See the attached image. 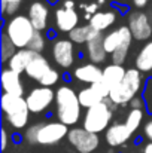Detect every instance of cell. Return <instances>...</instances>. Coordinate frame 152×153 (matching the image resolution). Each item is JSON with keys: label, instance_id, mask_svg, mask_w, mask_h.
Listing matches in <instances>:
<instances>
[{"label": "cell", "instance_id": "obj_1", "mask_svg": "<svg viewBox=\"0 0 152 153\" xmlns=\"http://www.w3.org/2000/svg\"><path fill=\"white\" fill-rule=\"evenodd\" d=\"M55 116L57 120L67 126L76 125L82 116V105L75 89L69 85H60L55 91Z\"/></svg>", "mask_w": 152, "mask_h": 153}, {"label": "cell", "instance_id": "obj_2", "mask_svg": "<svg viewBox=\"0 0 152 153\" xmlns=\"http://www.w3.org/2000/svg\"><path fill=\"white\" fill-rule=\"evenodd\" d=\"M69 126L60 120L40 122L28 126L24 132V140L30 144L54 146L69 135Z\"/></svg>", "mask_w": 152, "mask_h": 153}, {"label": "cell", "instance_id": "obj_3", "mask_svg": "<svg viewBox=\"0 0 152 153\" xmlns=\"http://www.w3.org/2000/svg\"><path fill=\"white\" fill-rule=\"evenodd\" d=\"M142 83H143L142 71L137 68H128L124 80L118 86L110 89V95L107 100L115 105L130 104V101L134 97H137L139 91L142 89Z\"/></svg>", "mask_w": 152, "mask_h": 153}, {"label": "cell", "instance_id": "obj_4", "mask_svg": "<svg viewBox=\"0 0 152 153\" xmlns=\"http://www.w3.org/2000/svg\"><path fill=\"white\" fill-rule=\"evenodd\" d=\"M36 31L37 30L31 24L30 18L27 15H21V13L9 18L4 25V30H3V33L7 34V37L13 42V45L18 49L28 48Z\"/></svg>", "mask_w": 152, "mask_h": 153}, {"label": "cell", "instance_id": "obj_5", "mask_svg": "<svg viewBox=\"0 0 152 153\" xmlns=\"http://www.w3.org/2000/svg\"><path fill=\"white\" fill-rule=\"evenodd\" d=\"M115 107L116 105L112 104L109 100H104L103 102L91 108H87L84 119H82V128L94 134L106 132V129L110 126Z\"/></svg>", "mask_w": 152, "mask_h": 153}, {"label": "cell", "instance_id": "obj_6", "mask_svg": "<svg viewBox=\"0 0 152 153\" xmlns=\"http://www.w3.org/2000/svg\"><path fill=\"white\" fill-rule=\"evenodd\" d=\"M69 143L79 153H94L100 146L99 134L90 132L85 128H72L67 135Z\"/></svg>", "mask_w": 152, "mask_h": 153}, {"label": "cell", "instance_id": "obj_7", "mask_svg": "<svg viewBox=\"0 0 152 153\" xmlns=\"http://www.w3.org/2000/svg\"><path fill=\"white\" fill-rule=\"evenodd\" d=\"M25 100L30 113L39 114L48 110L52 102H55V91L48 86H36L25 95Z\"/></svg>", "mask_w": 152, "mask_h": 153}, {"label": "cell", "instance_id": "obj_8", "mask_svg": "<svg viewBox=\"0 0 152 153\" xmlns=\"http://www.w3.org/2000/svg\"><path fill=\"white\" fill-rule=\"evenodd\" d=\"M127 25L133 34V39H136V40H148L152 36L151 18L143 10H133L128 15Z\"/></svg>", "mask_w": 152, "mask_h": 153}, {"label": "cell", "instance_id": "obj_9", "mask_svg": "<svg viewBox=\"0 0 152 153\" xmlns=\"http://www.w3.org/2000/svg\"><path fill=\"white\" fill-rule=\"evenodd\" d=\"M52 59L61 68H70L75 64V43L70 39H57L52 43Z\"/></svg>", "mask_w": 152, "mask_h": 153}, {"label": "cell", "instance_id": "obj_10", "mask_svg": "<svg viewBox=\"0 0 152 153\" xmlns=\"http://www.w3.org/2000/svg\"><path fill=\"white\" fill-rule=\"evenodd\" d=\"M54 25L57 31L69 34L79 25V13L76 12V9H66L61 6L54 12Z\"/></svg>", "mask_w": 152, "mask_h": 153}, {"label": "cell", "instance_id": "obj_11", "mask_svg": "<svg viewBox=\"0 0 152 153\" xmlns=\"http://www.w3.org/2000/svg\"><path fill=\"white\" fill-rule=\"evenodd\" d=\"M133 40V34L128 28V25H121L106 34H103V43H104V49L109 55H112L119 46H122L125 42Z\"/></svg>", "mask_w": 152, "mask_h": 153}, {"label": "cell", "instance_id": "obj_12", "mask_svg": "<svg viewBox=\"0 0 152 153\" xmlns=\"http://www.w3.org/2000/svg\"><path fill=\"white\" fill-rule=\"evenodd\" d=\"M0 107H1L4 117L22 114V113H30L28 105H27V100L22 95H12V94L3 92L1 97H0Z\"/></svg>", "mask_w": 152, "mask_h": 153}, {"label": "cell", "instance_id": "obj_13", "mask_svg": "<svg viewBox=\"0 0 152 153\" xmlns=\"http://www.w3.org/2000/svg\"><path fill=\"white\" fill-rule=\"evenodd\" d=\"M133 132L130 131V128L125 125V123H119V122H115L112 123L106 132H104V138H106V143L110 146V147H119V146H124L130 138H131Z\"/></svg>", "mask_w": 152, "mask_h": 153}, {"label": "cell", "instance_id": "obj_14", "mask_svg": "<svg viewBox=\"0 0 152 153\" xmlns=\"http://www.w3.org/2000/svg\"><path fill=\"white\" fill-rule=\"evenodd\" d=\"M27 16L30 18L31 24L34 25V28L37 31H43L48 28V22H49V9L48 4H45L43 1H33L28 6V12Z\"/></svg>", "mask_w": 152, "mask_h": 153}, {"label": "cell", "instance_id": "obj_15", "mask_svg": "<svg viewBox=\"0 0 152 153\" xmlns=\"http://www.w3.org/2000/svg\"><path fill=\"white\" fill-rule=\"evenodd\" d=\"M1 89L6 94L24 97V86H22L21 74L10 70L9 67L3 68L1 70Z\"/></svg>", "mask_w": 152, "mask_h": 153}, {"label": "cell", "instance_id": "obj_16", "mask_svg": "<svg viewBox=\"0 0 152 153\" xmlns=\"http://www.w3.org/2000/svg\"><path fill=\"white\" fill-rule=\"evenodd\" d=\"M75 79H78L82 83H96L103 80V68L99 67V64L94 62H87V64H81L79 67L75 68L73 71Z\"/></svg>", "mask_w": 152, "mask_h": 153}, {"label": "cell", "instance_id": "obj_17", "mask_svg": "<svg viewBox=\"0 0 152 153\" xmlns=\"http://www.w3.org/2000/svg\"><path fill=\"white\" fill-rule=\"evenodd\" d=\"M116 21V12L113 9H107V10H99L94 15H91L90 18V25L97 30V31H106L107 28H110Z\"/></svg>", "mask_w": 152, "mask_h": 153}, {"label": "cell", "instance_id": "obj_18", "mask_svg": "<svg viewBox=\"0 0 152 153\" xmlns=\"http://www.w3.org/2000/svg\"><path fill=\"white\" fill-rule=\"evenodd\" d=\"M34 55H36V52H33L31 49H28V48H25V49H18L16 53L9 59L7 67H9L10 70H13V71L22 74V73H25V70H27L28 64L31 62V59L34 58Z\"/></svg>", "mask_w": 152, "mask_h": 153}, {"label": "cell", "instance_id": "obj_19", "mask_svg": "<svg viewBox=\"0 0 152 153\" xmlns=\"http://www.w3.org/2000/svg\"><path fill=\"white\" fill-rule=\"evenodd\" d=\"M125 74H127V70L122 65L110 62L103 68V82L112 89L124 80Z\"/></svg>", "mask_w": 152, "mask_h": 153}, {"label": "cell", "instance_id": "obj_20", "mask_svg": "<svg viewBox=\"0 0 152 153\" xmlns=\"http://www.w3.org/2000/svg\"><path fill=\"white\" fill-rule=\"evenodd\" d=\"M49 68H51V65H49V62H48V59H46L42 53H36L34 58L31 59V62L28 64V67H27V70H25V74H27L30 79L39 82V80L45 76V73H46Z\"/></svg>", "mask_w": 152, "mask_h": 153}, {"label": "cell", "instance_id": "obj_21", "mask_svg": "<svg viewBox=\"0 0 152 153\" xmlns=\"http://www.w3.org/2000/svg\"><path fill=\"white\" fill-rule=\"evenodd\" d=\"M101 36L100 31L94 30L90 24L88 25H78L75 30H72L69 33V39L75 43V45H87L88 42H91L93 39Z\"/></svg>", "mask_w": 152, "mask_h": 153}, {"label": "cell", "instance_id": "obj_22", "mask_svg": "<svg viewBox=\"0 0 152 153\" xmlns=\"http://www.w3.org/2000/svg\"><path fill=\"white\" fill-rule=\"evenodd\" d=\"M107 55H109V53L106 52L104 43H103V34L87 43V56H88L90 62L101 64V62L106 61Z\"/></svg>", "mask_w": 152, "mask_h": 153}, {"label": "cell", "instance_id": "obj_23", "mask_svg": "<svg viewBox=\"0 0 152 153\" xmlns=\"http://www.w3.org/2000/svg\"><path fill=\"white\" fill-rule=\"evenodd\" d=\"M136 68L142 73L152 71V40L146 42L136 56Z\"/></svg>", "mask_w": 152, "mask_h": 153}, {"label": "cell", "instance_id": "obj_24", "mask_svg": "<svg viewBox=\"0 0 152 153\" xmlns=\"http://www.w3.org/2000/svg\"><path fill=\"white\" fill-rule=\"evenodd\" d=\"M78 97H79V102H81L82 108H91V107H94V105H97V104L104 101V98L91 85L88 88H82L78 92Z\"/></svg>", "mask_w": 152, "mask_h": 153}, {"label": "cell", "instance_id": "obj_25", "mask_svg": "<svg viewBox=\"0 0 152 153\" xmlns=\"http://www.w3.org/2000/svg\"><path fill=\"white\" fill-rule=\"evenodd\" d=\"M142 120H143V110H140V108H130V111L125 116V122L124 123L134 134L139 129V126L142 125Z\"/></svg>", "mask_w": 152, "mask_h": 153}, {"label": "cell", "instance_id": "obj_26", "mask_svg": "<svg viewBox=\"0 0 152 153\" xmlns=\"http://www.w3.org/2000/svg\"><path fill=\"white\" fill-rule=\"evenodd\" d=\"M18 48L13 45V42L7 37V34H1V49H0V53H1V62H9V59L16 53Z\"/></svg>", "mask_w": 152, "mask_h": 153}, {"label": "cell", "instance_id": "obj_27", "mask_svg": "<svg viewBox=\"0 0 152 153\" xmlns=\"http://www.w3.org/2000/svg\"><path fill=\"white\" fill-rule=\"evenodd\" d=\"M1 3V13L4 18H12L18 12L22 4V0H0Z\"/></svg>", "mask_w": 152, "mask_h": 153}, {"label": "cell", "instance_id": "obj_28", "mask_svg": "<svg viewBox=\"0 0 152 153\" xmlns=\"http://www.w3.org/2000/svg\"><path fill=\"white\" fill-rule=\"evenodd\" d=\"M130 46H131V40H130V42H125L122 46H119L116 51L110 55V56H112V62H113V64H119V65H122V64L125 62L127 56H128Z\"/></svg>", "mask_w": 152, "mask_h": 153}, {"label": "cell", "instance_id": "obj_29", "mask_svg": "<svg viewBox=\"0 0 152 153\" xmlns=\"http://www.w3.org/2000/svg\"><path fill=\"white\" fill-rule=\"evenodd\" d=\"M45 46H46V39H45L43 33L42 31H36L33 39H31V42H30V45H28V49H31L36 53H42Z\"/></svg>", "mask_w": 152, "mask_h": 153}, {"label": "cell", "instance_id": "obj_30", "mask_svg": "<svg viewBox=\"0 0 152 153\" xmlns=\"http://www.w3.org/2000/svg\"><path fill=\"white\" fill-rule=\"evenodd\" d=\"M60 82V73L51 67L49 70L45 73V76L39 80V85L40 86H48V88H52L54 85H57Z\"/></svg>", "mask_w": 152, "mask_h": 153}, {"label": "cell", "instance_id": "obj_31", "mask_svg": "<svg viewBox=\"0 0 152 153\" xmlns=\"http://www.w3.org/2000/svg\"><path fill=\"white\" fill-rule=\"evenodd\" d=\"M91 86H93V88H94V89H96V91H97L99 94H100V95L103 97V98H104V100H107V98H109V95H110V88H109V86H107V85H106V83H104L103 80H100V82H96V83H93Z\"/></svg>", "mask_w": 152, "mask_h": 153}, {"label": "cell", "instance_id": "obj_32", "mask_svg": "<svg viewBox=\"0 0 152 153\" xmlns=\"http://www.w3.org/2000/svg\"><path fill=\"white\" fill-rule=\"evenodd\" d=\"M145 105H146V102H145V98H143V97H134V98L130 101V107H131V108H140V110H143Z\"/></svg>", "mask_w": 152, "mask_h": 153}, {"label": "cell", "instance_id": "obj_33", "mask_svg": "<svg viewBox=\"0 0 152 153\" xmlns=\"http://www.w3.org/2000/svg\"><path fill=\"white\" fill-rule=\"evenodd\" d=\"M82 7H84V10L88 13V16L91 18V15H94L96 12H99L97 9H99V4L97 3H91V4H82Z\"/></svg>", "mask_w": 152, "mask_h": 153}, {"label": "cell", "instance_id": "obj_34", "mask_svg": "<svg viewBox=\"0 0 152 153\" xmlns=\"http://www.w3.org/2000/svg\"><path fill=\"white\" fill-rule=\"evenodd\" d=\"M143 132H145V137L152 143V117L145 123V126H143Z\"/></svg>", "mask_w": 152, "mask_h": 153}, {"label": "cell", "instance_id": "obj_35", "mask_svg": "<svg viewBox=\"0 0 152 153\" xmlns=\"http://www.w3.org/2000/svg\"><path fill=\"white\" fill-rule=\"evenodd\" d=\"M78 4V0H61V6L66 9H75Z\"/></svg>", "mask_w": 152, "mask_h": 153}, {"label": "cell", "instance_id": "obj_36", "mask_svg": "<svg viewBox=\"0 0 152 153\" xmlns=\"http://www.w3.org/2000/svg\"><path fill=\"white\" fill-rule=\"evenodd\" d=\"M7 140H9L7 131H6L4 128H1V150H6V147H7Z\"/></svg>", "mask_w": 152, "mask_h": 153}, {"label": "cell", "instance_id": "obj_37", "mask_svg": "<svg viewBox=\"0 0 152 153\" xmlns=\"http://www.w3.org/2000/svg\"><path fill=\"white\" fill-rule=\"evenodd\" d=\"M148 1H149V0H133V4H134L136 7H139V9H143V7L148 6Z\"/></svg>", "mask_w": 152, "mask_h": 153}, {"label": "cell", "instance_id": "obj_38", "mask_svg": "<svg viewBox=\"0 0 152 153\" xmlns=\"http://www.w3.org/2000/svg\"><path fill=\"white\" fill-rule=\"evenodd\" d=\"M143 153H152V143L149 141L145 147H143Z\"/></svg>", "mask_w": 152, "mask_h": 153}, {"label": "cell", "instance_id": "obj_39", "mask_svg": "<svg viewBox=\"0 0 152 153\" xmlns=\"http://www.w3.org/2000/svg\"><path fill=\"white\" fill-rule=\"evenodd\" d=\"M97 4H99V6H100V4H104V0H99V1H97Z\"/></svg>", "mask_w": 152, "mask_h": 153}, {"label": "cell", "instance_id": "obj_40", "mask_svg": "<svg viewBox=\"0 0 152 153\" xmlns=\"http://www.w3.org/2000/svg\"><path fill=\"white\" fill-rule=\"evenodd\" d=\"M57 1H61V0H49V3H57Z\"/></svg>", "mask_w": 152, "mask_h": 153}, {"label": "cell", "instance_id": "obj_41", "mask_svg": "<svg viewBox=\"0 0 152 153\" xmlns=\"http://www.w3.org/2000/svg\"><path fill=\"white\" fill-rule=\"evenodd\" d=\"M122 1H127V0H122Z\"/></svg>", "mask_w": 152, "mask_h": 153}]
</instances>
